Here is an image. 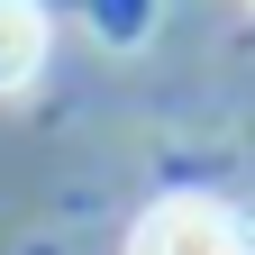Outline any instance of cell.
<instances>
[{
  "instance_id": "1",
  "label": "cell",
  "mask_w": 255,
  "mask_h": 255,
  "mask_svg": "<svg viewBox=\"0 0 255 255\" xmlns=\"http://www.w3.org/2000/svg\"><path fill=\"white\" fill-rule=\"evenodd\" d=\"M128 255H255V237L210 191H164V201L128 228Z\"/></svg>"
},
{
  "instance_id": "2",
  "label": "cell",
  "mask_w": 255,
  "mask_h": 255,
  "mask_svg": "<svg viewBox=\"0 0 255 255\" xmlns=\"http://www.w3.org/2000/svg\"><path fill=\"white\" fill-rule=\"evenodd\" d=\"M37 73H46V9L0 0V91H27Z\"/></svg>"
},
{
  "instance_id": "3",
  "label": "cell",
  "mask_w": 255,
  "mask_h": 255,
  "mask_svg": "<svg viewBox=\"0 0 255 255\" xmlns=\"http://www.w3.org/2000/svg\"><path fill=\"white\" fill-rule=\"evenodd\" d=\"M155 27V0H91V37L101 46H137Z\"/></svg>"
}]
</instances>
